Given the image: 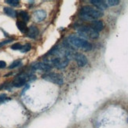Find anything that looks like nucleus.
Masks as SVG:
<instances>
[{
    "label": "nucleus",
    "mask_w": 128,
    "mask_h": 128,
    "mask_svg": "<svg viewBox=\"0 0 128 128\" xmlns=\"http://www.w3.org/2000/svg\"><path fill=\"white\" fill-rule=\"evenodd\" d=\"M16 26H18V29L21 32H26L28 31V28H27V25H26V23L24 21H20V20H18L16 22Z\"/></svg>",
    "instance_id": "13"
},
{
    "label": "nucleus",
    "mask_w": 128,
    "mask_h": 128,
    "mask_svg": "<svg viewBox=\"0 0 128 128\" xmlns=\"http://www.w3.org/2000/svg\"><path fill=\"white\" fill-rule=\"evenodd\" d=\"M81 16L87 20H94L104 15L103 12L98 10L97 8H94L89 6H85L82 7L80 10Z\"/></svg>",
    "instance_id": "1"
},
{
    "label": "nucleus",
    "mask_w": 128,
    "mask_h": 128,
    "mask_svg": "<svg viewBox=\"0 0 128 128\" xmlns=\"http://www.w3.org/2000/svg\"><path fill=\"white\" fill-rule=\"evenodd\" d=\"M51 64L54 66V68L58 69H62L68 64V59L63 58H58L51 60Z\"/></svg>",
    "instance_id": "5"
},
{
    "label": "nucleus",
    "mask_w": 128,
    "mask_h": 128,
    "mask_svg": "<svg viewBox=\"0 0 128 128\" xmlns=\"http://www.w3.org/2000/svg\"><path fill=\"white\" fill-rule=\"evenodd\" d=\"M46 13L42 10H38L36 11L34 14V18L38 22H40V21L43 20L46 18Z\"/></svg>",
    "instance_id": "11"
},
{
    "label": "nucleus",
    "mask_w": 128,
    "mask_h": 128,
    "mask_svg": "<svg viewBox=\"0 0 128 128\" xmlns=\"http://www.w3.org/2000/svg\"><path fill=\"white\" fill-rule=\"evenodd\" d=\"M28 80H29V77L26 74H20L14 79L13 82V86L15 87L23 86L24 85H25V83Z\"/></svg>",
    "instance_id": "6"
},
{
    "label": "nucleus",
    "mask_w": 128,
    "mask_h": 128,
    "mask_svg": "<svg viewBox=\"0 0 128 128\" xmlns=\"http://www.w3.org/2000/svg\"><path fill=\"white\" fill-rule=\"evenodd\" d=\"M68 41L72 45H73L74 46L81 48L86 51L90 50L92 49L91 43H90L88 41L84 40V38H82L80 36H77L76 35H71L68 37Z\"/></svg>",
    "instance_id": "2"
},
{
    "label": "nucleus",
    "mask_w": 128,
    "mask_h": 128,
    "mask_svg": "<svg viewBox=\"0 0 128 128\" xmlns=\"http://www.w3.org/2000/svg\"><path fill=\"white\" fill-rule=\"evenodd\" d=\"M52 69V67L45 63H42V62H38L36 63L32 66V70L36 71V70H40V71H44V72H50Z\"/></svg>",
    "instance_id": "7"
},
{
    "label": "nucleus",
    "mask_w": 128,
    "mask_h": 128,
    "mask_svg": "<svg viewBox=\"0 0 128 128\" xmlns=\"http://www.w3.org/2000/svg\"><path fill=\"white\" fill-rule=\"evenodd\" d=\"M42 77L43 80L58 85H62L64 83L63 76L58 73H54V72H52V73H46L42 75Z\"/></svg>",
    "instance_id": "3"
},
{
    "label": "nucleus",
    "mask_w": 128,
    "mask_h": 128,
    "mask_svg": "<svg viewBox=\"0 0 128 128\" xmlns=\"http://www.w3.org/2000/svg\"><path fill=\"white\" fill-rule=\"evenodd\" d=\"M6 66V62L3 60H0V68H4Z\"/></svg>",
    "instance_id": "23"
},
{
    "label": "nucleus",
    "mask_w": 128,
    "mask_h": 128,
    "mask_svg": "<svg viewBox=\"0 0 128 128\" xmlns=\"http://www.w3.org/2000/svg\"><path fill=\"white\" fill-rule=\"evenodd\" d=\"M90 2L96 6L98 10H104L108 8V5L106 3V2L102 1V0H91Z\"/></svg>",
    "instance_id": "9"
},
{
    "label": "nucleus",
    "mask_w": 128,
    "mask_h": 128,
    "mask_svg": "<svg viewBox=\"0 0 128 128\" xmlns=\"http://www.w3.org/2000/svg\"><path fill=\"white\" fill-rule=\"evenodd\" d=\"M4 13L10 16H12V18H16V12L13 10L12 8H10V7H5L4 8Z\"/></svg>",
    "instance_id": "14"
},
{
    "label": "nucleus",
    "mask_w": 128,
    "mask_h": 128,
    "mask_svg": "<svg viewBox=\"0 0 128 128\" xmlns=\"http://www.w3.org/2000/svg\"><path fill=\"white\" fill-rule=\"evenodd\" d=\"M108 6H117L120 4V1L119 0H108V1L106 2Z\"/></svg>",
    "instance_id": "18"
},
{
    "label": "nucleus",
    "mask_w": 128,
    "mask_h": 128,
    "mask_svg": "<svg viewBox=\"0 0 128 128\" xmlns=\"http://www.w3.org/2000/svg\"><path fill=\"white\" fill-rule=\"evenodd\" d=\"M78 32L80 33L81 36L89 37L91 38H97L99 37V33L96 31H94L90 27H80L78 29Z\"/></svg>",
    "instance_id": "4"
},
{
    "label": "nucleus",
    "mask_w": 128,
    "mask_h": 128,
    "mask_svg": "<svg viewBox=\"0 0 128 128\" xmlns=\"http://www.w3.org/2000/svg\"><path fill=\"white\" fill-rule=\"evenodd\" d=\"M6 2H7L8 4L13 6H18L19 5V1L18 0H6Z\"/></svg>",
    "instance_id": "19"
},
{
    "label": "nucleus",
    "mask_w": 128,
    "mask_h": 128,
    "mask_svg": "<svg viewBox=\"0 0 128 128\" xmlns=\"http://www.w3.org/2000/svg\"><path fill=\"white\" fill-rule=\"evenodd\" d=\"M21 48H22V46L20 43H15L11 46V49L12 50H21Z\"/></svg>",
    "instance_id": "20"
},
{
    "label": "nucleus",
    "mask_w": 128,
    "mask_h": 128,
    "mask_svg": "<svg viewBox=\"0 0 128 128\" xmlns=\"http://www.w3.org/2000/svg\"><path fill=\"white\" fill-rule=\"evenodd\" d=\"M12 41H14V40H12V38H10V40H5L4 42H2L1 43H0V47L2 46L3 45H6V44H7V43H10V42H11Z\"/></svg>",
    "instance_id": "21"
},
{
    "label": "nucleus",
    "mask_w": 128,
    "mask_h": 128,
    "mask_svg": "<svg viewBox=\"0 0 128 128\" xmlns=\"http://www.w3.org/2000/svg\"><path fill=\"white\" fill-rule=\"evenodd\" d=\"M90 28L96 32H100L103 29L104 24L102 20H93L90 24Z\"/></svg>",
    "instance_id": "10"
},
{
    "label": "nucleus",
    "mask_w": 128,
    "mask_h": 128,
    "mask_svg": "<svg viewBox=\"0 0 128 128\" xmlns=\"http://www.w3.org/2000/svg\"><path fill=\"white\" fill-rule=\"evenodd\" d=\"M6 98V94H0V103L2 102Z\"/></svg>",
    "instance_id": "22"
},
{
    "label": "nucleus",
    "mask_w": 128,
    "mask_h": 128,
    "mask_svg": "<svg viewBox=\"0 0 128 128\" xmlns=\"http://www.w3.org/2000/svg\"><path fill=\"white\" fill-rule=\"evenodd\" d=\"M74 58L80 67H83L87 64V58L85 55L82 54H76Z\"/></svg>",
    "instance_id": "8"
},
{
    "label": "nucleus",
    "mask_w": 128,
    "mask_h": 128,
    "mask_svg": "<svg viewBox=\"0 0 128 128\" xmlns=\"http://www.w3.org/2000/svg\"><path fill=\"white\" fill-rule=\"evenodd\" d=\"M20 64H21V60H16L12 64H11L10 65L9 68H10V69H13V68H16V67L20 66Z\"/></svg>",
    "instance_id": "16"
},
{
    "label": "nucleus",
    "mask_w": 128,
    "mask_h": 128,
    "mask_svg": "<svg viewBox=\"0 0 128 128\" xmlns=\"http://www.w3.org/2000/svg\"><path fill=\"white\" fill-rule=\"evenodd\" d=\"M38 33H40V32H38V28L36 27V26H31L28 29V32H27V35L28 36L29 38H35L38 36Z\"/></svg>",
    "instance_id": "12"
},
{
    "label": "nucleus",
    "mask_w": 128,
    "mask_h": 128,
    "mask_svg": "<svg viewBox=\"0 0 128 128\" xmlns=\"http://www.w3.org/2000/svg\"><path fill=\"white\" fill-rule=\"evenodd\" d=\"M30 50H31V44L27 43V44H25L24 46H22V48L20 50V51L23 52V53H25V52L29 51Z\"/></svg>",
    "instance_id": "17"
},
{
    "label": "nucleus",
    "mask_w": 128,
    "mask_h": 128,
    "mask_svg": "<svg viewBox=\"0 0 128 128\" xmlns=\"http://www.w3.org/2000/svg\"><path fill=\"white\" fill-rule=\"evenodd\" d=\"M20 18L23 19L24 22H26L29 20V16L28 14V13L24 12V11H21V12L20 13Z\"/></svg>",
    "instance_id": "15"
}]
</instances>
